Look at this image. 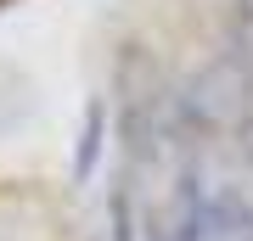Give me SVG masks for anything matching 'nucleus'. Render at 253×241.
<instances>
[{"label": "nucleus", "instance_id": "1", "mask_svg": "<svg viewBox=\"0 0 253 241\" xmlns=\"http://www.w3.org/2000/svg\"><path fill=\"white\" fill-rule=\"evenodd\" d=\"M248 236H253V202H242L236 191H203V185H180L146 230V241H248Z\"/></svg>", "mask_w": 253, "mask_h": 241}, {"label": "nucleus", "instance_id": "2", "mask_svg": "<svg viewBox=\"0 0 253 241\" xmlns=\"http://www.w3.org/2000/svg\"><path fill=\"white\" fill-rule=\"evenodd\" d=\"M236 11H242V17H248V23H253V0H236Z\"/></svg>", "mask_w": 253, "mask_h": 241}, {"label": "nucleus", "instance_id": "3", "mask_svg": "<svg viewBox=\"0 0 253 241\" xmlns=\"http://www.w3.org/2000/svg\"><path fill=\"white\" fill-rule=\"evenodd\" d=\"M248 241H253V236H248Z\"/></svg>", "mask_w": 253, "mask_h": 241}]
</instances>
